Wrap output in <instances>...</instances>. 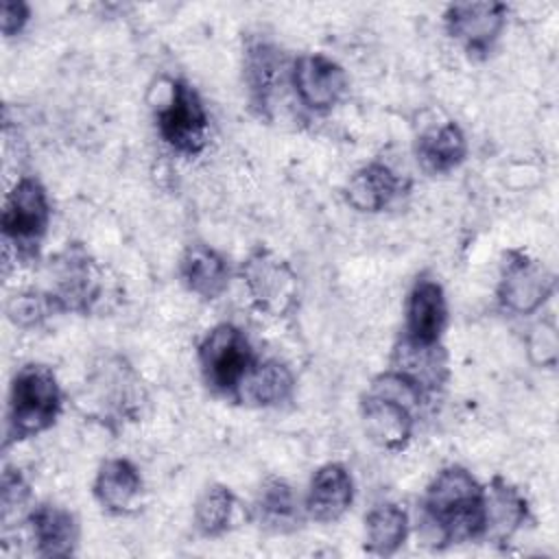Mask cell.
<instances>
[{
    "instance_id": "obj_24",
    "label": "cell",
    "mask_w": 559,
    "mask_h": 559,
    "mask_svg": "<svg viewBox=\"0 0 559 559\" xmlns=\"http://www.w3.org/2000/svg\"><path fill=\"white\" fill-rule=\"evenodd\" d=\"M467 142L456 122H445L417 140V159L428 173H448L463 162Z\"/></svg>"
},
{
    "instance_id": "obj_27",
    "label": "cell",
    "mask_w": 559,
    "mask_h": 559,
    "mask_svg": "<svg viewBox=\"0 0 559 559\" xmlns=\"http://www.w3.org/2000/svg\"><path fill=\"white\" fill-rule=\"evenodd\" d=\"M57 312H61V308L50 290L46 293L26 290V293L13 295L7 304L9 319L20 328L39 325L41 321H46L50 314H57Z\"/></svg>"
},
{
    "instance_id": "obj_8",
    "label": "cell",
    "mask_w": 559,
    "mask_h": 559,
    "mask_svg": "<svg viewBox=\"0 0 559 559\" xmlns=\"http://www.w3.org/2000/svg\"><path fill=\"white\" fill-rule=\"evenodd\" d=\"M162 140L186 155H194L207 140V111L199 94L181 79L170 83V98L157 114Z\"/></svg>"
},
{
    "instance_id": "obj_26",
    "label": "cell",
    "mask_w": 559,
    "mask_h": 559,
    "mask_svg": "<svg viewBox=\"0 0 559 559\" xmlns=\"http://www.w3.org/2000/svg\"><path fill=\"white\" fill-rule=\"evenodd\" d=\"M236 511V498L225 485H212L203 491L194 507V524L201 535L216 537L231 524Z\"/></svg>"
},
{
    "instance_id": "obj_2",
    "label": "cell",
    "mask_w": 559,
    "mask_h": 559,
    "mask_svg": "<svg viewBox=\"0 0 559 559\" xmlns=\"http://www.w3.org/2000/svg\"><path fill=\"white\" fill-rule=\"evenodd\" d=\"M421 397L424 391L404 376L391 369L380 373L360 404L365 435L384 450H402L413 437L415 411Z\"/></svg>"
},
{
    "instance_id": "obj_3",
    "label": "cell",
    "mask_w": 559,
    "mask_h": 559,
    "mask_svg": "<svg viewBox=\"0 0 559 559\" xmlns=\"http://www.w3.org/2000/svg\"><path fill=\"white\" fill-rule=\"evenodd\" d=\"M61 411V389L55 373L44 365L22 367L11 384L7 435L26 439L50 428Z\"/></svg>"
},
{
    "instance_id": "obj_30",
    "label": "cell",
    "mask_w": 559,
    "mask_h": 559,
    "mask_svg": "<svg viewBox=\"0 0 559 559\" xmlns=\"http://www.w3.org/2000/svg\"><path fill=\"white\" fill-rule=\"evenodd\" d=\"M542 352V358L537 362L542 365H552L555 362V354H557V336H555V328H546L539 325L533 336H531V354Z\"/></svg>"
},
{
    "instance_id": "obj_15",
    "label": "cell",
    "mask_w": 559,
    "mask_h": 559,
    "mask_svg": "<svg viewBox=\"0 0 559 559\" xmlns=\"http://www.w3.org/2000/svg\"><path fill=\"white\" fill-rule=\"evenodd\" d=\"M448 319L443 288L437 280L419 277L408 295L406 336L421 343H437Z\"/></svg>"
},
{
    "instance_id": "obj_16",
    "label": "cell",
    "mask_w": 559,
    "mask_h": 559,
    "mask_svg": "<svg viewBox=\"0 0 559 559\" xmlns=\"http://www.w3.org/2000/svg\"><path fill=\"white\" fill-rule=\"evenodd\" d=\"M37 555L41 557H70L79 542V526L74 515L57 504H39L28 515Z\"/></svg>"
},
{
    "instance_id": "obj_18",
    "label": "cell",
    "mask_w": 559,
    "mask_h": 559,
    "mask_svg": "<svg viewBox=\"0 0 559 559\" xmlns=\"http://www.w3.org/2000/svg\"><path fill=\"white\" fill-rule=\"evenodd\" d=\"M528 507L524 496L502 478H493L485 489V528L483 537L507 542L524 524Z\"/></svg>"
},
{
    "instance_id": "obj_5",
    "label": "cell",
    "mask_w": 559,
    "mask_h": 559,
    "mask_svg": "<svg viewBox=\"0 0 559 559\" xmlns=\"http://www.w3.org/2000/svg\"><path fill=\"white\" fill-rule=\"evenodd\" d=\"M242 282L258 310L271 317H284L297 306V275L286 260L271 249L258 247L242 262Z\"/></svg>"
},
{
    "instance_id": "obj_23",
    "label": "cell",
    "mask_w": 559,
    "mask_h": 559,
    "mask_svg": "<svg viewBox=\"0 0 559 559\" xmlns=\"http://www.w3.org/2000/svg\"><path fill=\"white\" fill-rule=\"evenodd\" d=\"M253 513L260 526L273 533H290L301 522L299 500L295 498L293 487L282 478H269L262 483L253 502Z\"/></svg>"
},
{
    "instance_id": "obj_22",
    "label": "cell",
    "mask_w": 559,
    "mask_h": 559,
    "mask_svg": "<svg viewBox=\"0 0 559 559\" xmlns=\"http://www.w3.org/2000/svg\"><path fill=\"white\" fill-rule=\"evenodd\" d=\"M397 192L400 177L386 164L380 162H371L358 168L345 186V197L349 205H354L360 212H380L393 201Z\"/></svg>"
},
{
    "instance_id": "obj_1",
    "label": "cell",
    "mask_w": 559,
    "mask_h": 559,
    "mask_svg": "<svg viewBox=\"0 0 559 559\" xmlns=\"http://www.w3.org/2000/svg\"><path fill=\"white\" fill-rule=\"evenodd\" d=\"M424 524L432 546L483 537L485 489L461 465L441 469L424 498Z\"/></svg>"
},
{
    "instance_id": "obj_12",
    "label": "cell",
    "mask_w": 559,
    "mask_h": 559,
    "mask_svg": "<svg viewBox=\"0 0 559 559\" xmlns=\"http://www.w3.org/2000/svg\"><path fill=\"white\" fill-rule=\"evenodd\" d=\"M507 20V7L500 2H456L445 11L448 33L469 52H487L498 39Z\"/></svg>"
},
{
    "instance_id": "obj_29",
    "label": "cell",
    "mask_w": 559,
    "mask_h": 559,
    "mask_svg": "<svg viewBox=\"0 0 559 559\" xmlns=\"http://www.w3.org/2000/svg\"><path fill=\"white\" fill-rule=\"evenodd\" d=\"M28 4L20 2V0H4L2 2V13H0V24H2V33L7 37L20 33L24 28V24L28 22Z\"/></svg>"
},
{
    "instance_id": "obj_17",
    "label": "cell",
    "mask_w": 559,
    "mask_h": 559,
    "mask_svg": "<svg viewBox=\"0 0 559 559\" xmlns=\"http://www.w3.org/2000/svg\"><path fill=\"white\" fill-rule=\"evenodd\" d=\"M282 70H284V55L275 44L266 39H255L247 46L245 81L249 87L251 105L260 111V116H266L271 96L282 83Z\"/></svg>"
},
{
    "instance_id": "obj_6",
    "label": "cell",
    "mask_w": 559,
    "mask_h": 559,
    "mask_svg": "<svg viewBox=\"0 0 559 559\" xmlns=\"http://www.w3.org/2000/svg\"><path fill=\"white\" fill-rule=\"evenodd\" d=\"M253 360L255 358L245 334L231 323L212 328L199 345V365L203 378L221 393H234Z\"/></svg>"
},
{
    "instance_id": "obj_25",
    "label": "cell",
    "mask_w": 559,
    "mask_h": 559,
    "mask_svg": "<svg viewBox=\"0 0 559 559\" xmlns=\"http://www.w3.org/2000/svg\"><path fill=\"white\" fill-rule=\"evenodd\" d=\"M367 550L373 555H393L408 535V515L402 507L384 502L365 518Z\"/></svg>"
},
{
    "instance_id": "obj_10",
    "label": "cell",
    "mask_w": 559,
    "mask_h": 559,
    "mask_svg": "<svg viewBox=\"0 0 559 559\" xmlns=\"http://www.w3.org/2000/svg\"><path fill=\"white\" fill-rule=\"evenodd\" d=\"M555 290V275L522 251H511L498 282V301L515 314L535 312Z\"/></svg>"
},
{
    "instance_id": "obj_28",
    "label": "cell",
    "mask_w": 559,
    "mask_h": 559,
    "mask_svg": "<svg viewBox=\"0 0 559 559\" xmlns=\"http://www.w3.org/2000/svg\"><path fill=\"white\" fill-rule=\"evenodd\" d=\"M28 485L24 480V476L17 469H4L2 474V491H0V507H2V522L4 526H9V522L13 518H17V513H22L24 504L28 502Z\"/></svg>"
},
{
    "instance_id": "obj_21",
    "label": "cell",
    "mask_w": 559,
    "mask_h": 559,
    "mask_svg": "<svg viewBox=\"0 0 559 559\" xmlns=\"http://www.w3.org/2000/svg\"><path fill=\"white\" fill-rule=\"evenodd\" d=\"M179 273L183 284L203 299H216L229 282V269L225 258L201 242L186 249Z\"/></svg>"
},
{
    "instance_id": "obj_20",
    "label": "cell",
    "mask_w": 559,
    "mask_h": 559,
    "mask_svg": "<svg viewBox=\"0 0 559 559\" xmlns=\"http://www.w3.org/2000/svg\"><path fill=\"white\" fill-rule=\"evenodd\" d=\"M142 491L138 467L127 459H109L98 467L94 496L111 513H129Z\"/></svg>"
},
{
    "instance_id": "obj_7",
    "label": "cell",
    "mask_w": 559,
    "mask_h": 559,
    "mask_svg": "<svg viewBox=\"0 0 559 559\" xmlns=\"http://www.w3.org/2000/svg\"><path fill=\"white\" fill-rule=\"evenodd\" d=\"M87 395L103 421L135 419L144 402V389L135 371L122 358L103 360L90 376Z\"/></svg>"
},
{
    "instance_id": "obj_4",
    "label": "cell",
    "mask_w": 559,
    "mask_h": 559,
    "mask_svg": "<svg viewBox=\"0 0 559 559\" xmlns=\"http://www.w3.org/2000/svg\"><path fill=\"white\" fill-rule=\"evenodd\" d=\"M52 297L61 312H92L105 295V273L83 245H68L52 264Z\"/></svg>"
},
{
    "instance_id": "obj_13",
    "label": "cell",
    "mask_w": 559,
    "mask_h": 559,
    "mask_svg": "<svg viewBox=\"0 0 559 559\" xmlns=\"http://www.w3.org/2000/svg\"><path fill=\"white\" fill-rule=\"evenodd\" d=\"M391 371L404 376L424 393L437 391L448 380V356L439 341L421 343L404 334L393 347Z\"/></svg>"
},
{
    "instance_id": "obj_19",
    "label": "cell",
    "mask_w": 559,
    "mask_h": 559,
    "mask_svg": "<svg viewBox=\"0 0 559 559\" xmlns=\"http://www.w3.org/2000/svg\"><path fill=\"white\" fill-rule=\"evenodd\" d=\"M293 393V373L277 360H253L234 395L247 406H275Z\"/></svg>"
},
{
    "instance_id": "obj_9",
    "label": "cell",
    "mask_w": 559,
    "mask_h": 559,
    "mask_svg": "<svg viewBox=\"0 0 559 559\" xmlns=\"http://www.w3.org/2000/svg\"><path fill=\"white\" fill-rule=\"evenodd\" d=\"M50 205L44 186L35 177H22L7 194L2 210L4 240L13 242L20 253L33 251L46 234Z\"/></svg>"
},
{
    "instance_id": "obj_11",
    "label": "cell",
    "mask_w": 559,
    "mask_h": 559,
    "mask_svg": "<svg viewBox=\"0 0 559 559\" xmlns=\"http://www.w3.org/2000/svg\"><path fill=\"white\" fill-rule=\"evenodd\" d=\"M290 79L297 98L312 111L332 109L347 92L345 70L321 52L297 57L290 70Z\"/></svg>"
},
{
    "instance_id": "obj_14",
    "label": "cell",
    "mask_w": 559,
    "mask_h": 559,
    "mask_svg": "<svg viewBox=\"0 0 559 559\" xmlns=\"http://www.w3.org/2000/svg\"><path fill=\"white\" fill-rule=\"evenodd\" d=\"M354 500V483L341 463L321 465L308 487L306 513L317 522L338 520Z\"/></svg>"
}]
</instances>
